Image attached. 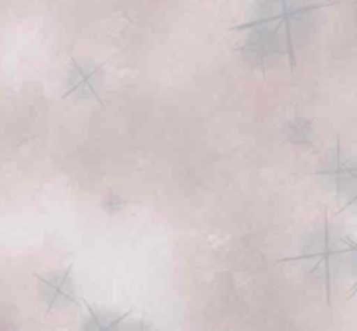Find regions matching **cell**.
<instances>
[{"mask_svg": "<svg viewBox=\"0 0 357 331\" xmlns=\"http://www.w3.org/2000/svg\"><path fill=\"white\" fill-rule=\"evenodd\" d=\"M324 183L349 206L357 209V157L335 150L321 164Z\"/></svg>", "mask_w": 357, "mask_h": 331, "instance_id": "cell-2", "label": "cell"}, {"mask_svg": "<svg viewBox=\"0 0 357 331\" xmlns=\"http://www.w3.org/2000/svg\"><path fill=\"white\" fill-rule=\"evenodd\" d=\"M351 239L331 225H323L303 239L300 263L307 272L330 286L347 268Z\"/></svg>", "mask_w": 357, "mask_h": 331, "instance_id": "cell-1", "label": "cell"}, {"mask_svg": "<svg viewBox=\"0 0 357 331\" xmlns=\"http://www.w3.org/2000/svg\"><path fill=\"white\" fill-rule=\"evenodd\" d=\"M347 268L349 272L354 277V291H357V243H352L349 246V254H347Z\"/></svg>", "mask_w": 357, "mask_h": 331, "instance_id": "cell-3", "label": "cell"}]
</instances>
